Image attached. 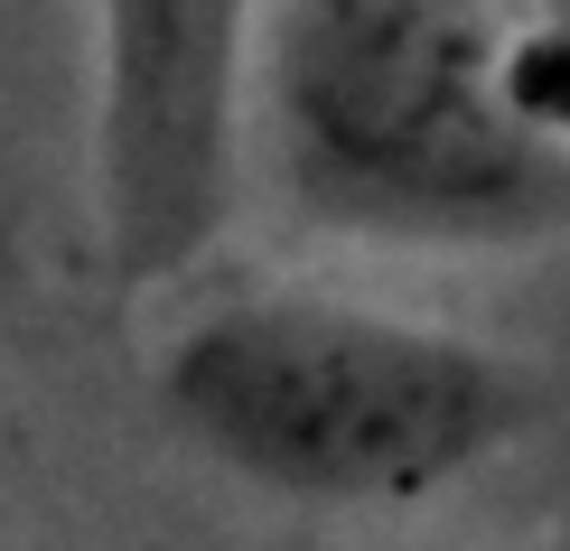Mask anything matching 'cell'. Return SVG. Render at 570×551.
I'll return each instance as SVG.
<instances>
[{"mask_svg":"<svg viewBox=\"0 0 570 551\" xmlns=\"http://www.w3.org/2000/svg\"><path fill=\"white\" fill-rule=\"evenodd\" d=\"M291 197L365 234H533L570 215V150L524 131L487 0H263L244 104Z\"/></svg>","mask_w":570,"mask_h":551,"instance_id":"obj_1","label":"cell"},{"mask_svg":"<svg viewBox=\"0 0 570 551\" xmlns=\"http://www.w3.org/2000/svg\"><path fill=\"white\" fill-rule=\"evenodd\" d=\"M94 215L122 291H159L225 234L244 187V66L263 0H85Z\"/></svg>","mask_w":570,"mask_h":551,"instance_id":"obj_3","label":"cell"},{"mask_svg":"<svg viewBox=\"0 0 570 551\" xmlns=\"http://www.w3.org/2000/svg\"><path fill=\"white\" fill-rule=\"evenodd\" d=\"M159 402L216 468L291 505H421L533 412L487 346L355 299L206 308L159 355Z\"/></svg>","mask_w":570,"mask_h":551,"instance_id":"obj_2","label":"cell"}]
</instances>
